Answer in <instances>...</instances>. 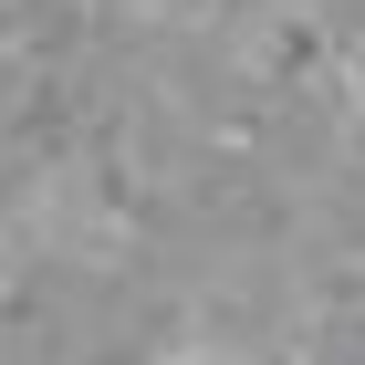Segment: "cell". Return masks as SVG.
Listing matches in <instances>:
<instances>
[{"label":"cell","instance_id":"obj_1","mask_svg":"<svg viewBox=\"0 0 365 365\" xmlns=\"http://www.w3.org/2000/svg\"><path fill=\"white\" fill-rule=\"evenodd\" d=\"M168 365H251V355H240V344H178Z\"/></svg>","mask_w":365,"mask_h":365}]
</instances>
